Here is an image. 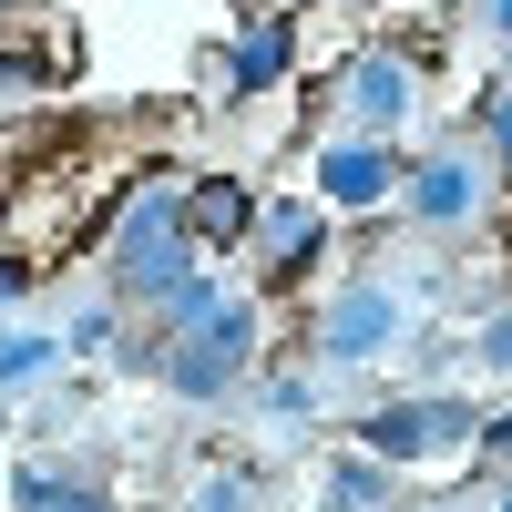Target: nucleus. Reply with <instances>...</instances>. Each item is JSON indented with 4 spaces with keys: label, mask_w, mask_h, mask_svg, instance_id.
I'll return each mask as SVG.
<instances>
[{
    "label": "nucleus",
    "mask_w": 512,
    "mask_h": 512,
    "mask_svg": "<svg viewBox=\"0 0 512 512\" xmlns=\"http://www.w3.org/2000/svg\"><path fill=\"white\" fill-rule=\"evenodd\" d=\"M62 369V338H41V328H0V390H31V379H52Z\"/></svg>",
    "instance_id": "13"
},
{
    "label": "nucleus",
    "mask_w": 512,
    "mask_h": 512,
    "mask_svg": "<svg viewBox=\"0 0 512 512\" xmlns=\"http://www.w3.org/2000/svg\"><path fill=\"white\" fill-rule=\"evenodd\" d=\"M400 185H410V164L379 144V134H338V144H318V205L369 216V205H390Z\"/></svg>",
    "instance_id": "6"
},
{
    "label": "nucleus",
    "mask_w": 512,
    "mask_h": 512,
    "mask_svg": "<svg viewBox=\"0 0 512 512\" xmlns=\"http://www.w3.org/2000/svg\"><path fill=\"white\" fill-rule=\"evenodd\" d=\"M410 103H420V82H410L400 52H359V62H349V134H379V144H390L400 123H410Z\"/></svg>",
    "instance_id": "7"
},
{
    "label": "nucleus",
    "mask_w": 512,
    "mask_h": 512,
    "mask_svg": "<svg viewBox=\"0 0 512 512\" xmlns=\"http://www.w3.org/2000/svg\"><path fill=\"white\" fill-rule=\"evenodd\" d=\"M318 246H328V216L318 205H267L256 216V256H267V277L287 287V277H308L318 267Z\"/></svg>",
    "instance_id": "10"
},
{
    "label": "nucleus",
    "mask_w": 512,
    "mask_h": 512,
    "mask_svg": "<svg viewBox=\"0 0 512 512\" xmlns=\"http://www.w3.org/2000/svg\"><path fill=\"white\" fill-rule=\"evenodd\" d=\"M256 410H267V431H308V420H318V390H308V369H277L267 390H256Z\"/></svg>",
    "instance_id": "14"
},
{
    "label": "nucleus",
    "mask_w": 512,
    "mask_h": 512,
    "mask_svg": "<svg viewBox=\"0 0 512 512\" xmlns=\"http://www.w3.org/2000/svg\"><path fill=\"white\" fill-rule=\"evenodd\" d=\"M492 512H512V492H502V502H492Z\"/></svg>",
    "instance_id": "21"
},
{
    "label": "nucleus",
    "mask_w": 512,
    "mask_h": 512,
    "mask_svg": "<svg viewBox=\"0 0 512 512\" xmlns=\"http://www.w3.org/2000/svg\"><path fill=\"white\" fill-rule=\"evenodd\" d=\"M195 512H256V482L246 472H205L195 482Z\"/></svg>",
    "instance_id": "15"
},
{
    "label": "nucleus",
    "mask_w": 512,
    "mask_h": 512,
    "mask_svg": "<svg viewBox=\"0 0 512 512\" xmlns=\"http://www.w3.org/2000/svg\"><path fill=\"white\" fill-rule=\"evenodd\" d=\"M461 441H482V410H472V400H451V390L379 400V410L359 420V451H379L390 472H410V461H431V451H461Z\"/></svg>",
    "instance_id": "3"
},
{
    "label": "nucleus",
    "mask_w": 512,
    "mask_h": 512,
    "mask_svg": "<svg viewBox=\"0 0 512 512\" xmlns=\"http://www.w3.org/2000/svg\"><path fill=\"white\" fill-rule=\"evenodd\" d=\"M482 21H492V31H502V41H512V0H482Z\"/></svg>",
    "instance_id": "20"
},
{
    "label": "nucleus",
    "mask_w": 512,
    "mask_h": 512,
    "mask_svg": "<svg viewBox=\"0 0 512 512\" xmlns=\"http://www.w3.org/2000/svg\"><path fill=\"white\" fill-rule=\"evenodd\" d=\"M400 328H410V287L400 277H349L328 297V318H318V359L328 369H369L379 349H400Z\"/></svg>",
    "instance_id": "4"
},
{
    "label": "nucleus",
    "mask_w": 512,
    "mask_h": 512,
    "mask_svg": "<svg viewBox=\"0 0 512 512\" xmlns=\"http://www.w3.org/2000/svg\"><path fill=\"white\" fill-rule=\"evenodd\" d=\"M113 328H123L113 308H82V318L62 328V349H82V359H103V349H113Z\"/></svg>",
    "instance_id": "16"
},
{
    "label": "nucleus",
    "mask_w": 512,
    "mask_h": 512,
    "mask_svg": "<svg viewBox=\"0 0 512 512\" xmlns=\"http://www.w3.org/2000/svg\"><path fill=\"white\" fill-rule=\"evenodd\" d=\"M21 287H31V267H21V256H0V308H11Z\"/></svg>",
    "instance_id": "19"
},
{
    "label": "nucleus",
    "mask_w": 512,
    "mask_h": 512,
    "mask_svg": "<svg viewBox=\"0 0 512 512\" xmlns=\"http://www.w3.org/2000/svg\"><path fill=\"white\" fill-rule=\"evenodd\" d=\"M472 359H482V369H502V379H512V318H492V328H482V338H472Z\"/></svg>",
    "instance_id": "18"
},
{
    "label": "nucleus",
    "mask_w": 512,
    "mask_h": 512,
    "mask_svg": "<svg viewBox=\"0 0 512 512\" xmlns=\"http://www.w3.org/2000/svg\"><path fill=\"white\" fill-rule=\"evenodd\" d=\"M482 144H492V175H512V93L482 103Z\"/></svg>",
    "instance_id": "17"
},
{
    "label": "nucleus",
    "mask_w": 512,
    "mask_h": 512,
    "mask_svg": "<svg viewBox=\"0 0 512 512\" xmlns=\"http://www.w3.org/2000/svg\"><path fill=\"white\" fill-rule=\"evenodd\" d=\"M185 277H195L185 195H175V185H144L134 205H123V226H113V297H144V308H164Z\"/></svg>",
    "instance_id": "1"
},
{
    "label": "nucleus",
    "mask_w": 512,
    "mask_h": 512,
    "mask_svg": "<svg viewBox=\"0 0 512 512\" xmlns=\"http://www.w3.org/2000/svg\"><path fill=\"white\" fill-rule=\"evenodd\" d=\"M287 52H297V31L287 21H256L226 52V93H267V82H287Z\"/></svg>",
    "instance_id": "12"
},
{
    "label": "nucleus",
    "mask_w": 512,
    "mask_h": 512,
    "mask_svg": "<svg viewBox=\"0 0 512 512\" xmlns=\"http://www.w3.org/2000/svg\"><path fill=\"white\" fill-rule=\"evenodd\" d=\"M246 359H256V308H246V297H226L205 328H185V338L154 349V369H164L175 400H226L236 379H246Z\"/></svg>",
    "instance_id": "2"
},
{
    "label": "nucleus",
    "mask_w": 512,
    "mask_h": 512,
    "mask_svg": "<svg viewBox=\"0 0 512 512\" xmlns=\"http://www.w3.org/2000/svg\"><path fill=\"white\" fill-rule=\"evenodd\" d=\"M11 512H113V492L82 461H21L11 472Z\"/></svg>",
    "instance_id": "9"
},
{
    "label": "nucleus",
    "mask_w": 512,
    "mask_h": 512,
    "mask_svg": "<svg viewBox=\"0 0 512 512\" xmlns=\"http://www.w3.org/2000/svg\"><path fill=\"white\" fill-rule=\"evenodd\" d=\"M400 205H410V226L461 236V226L492 205V144H441V154H420L410 185H400Z\"/></svg>",
    "instance_id": "5"
},
{
    "label": "nucleus",
    "mask_w": 512,
    "mask_h": 512,
    "mask_svg": "<svg viewBox=\"0 0 512 512\" xmlns=\"http://www.w3.org/2000/svg\"><path fill=\"white\" fill-rule=\"evenodd\" d=\"M328 512H400V472H390L379 451L328 461Z\"/></svg>",
    "instance_id": "11"
},
{
    "label": "nucleus",
    "mask_w": 512,
    "mask_h": 512,
    "mask_svg": "<svg viewBox=\"0 0 512 512\" xmlns=\"http://www.w3.org/2000/svg\"><path fill=\"white\" fill-rule=\"evenodd\" d=\"M256 216H267V205H256L236 175H205V185H185V236H195V256L246 246V236H256Z\"/></svg>",
    "instance_id": "8"
}]
</instances>
